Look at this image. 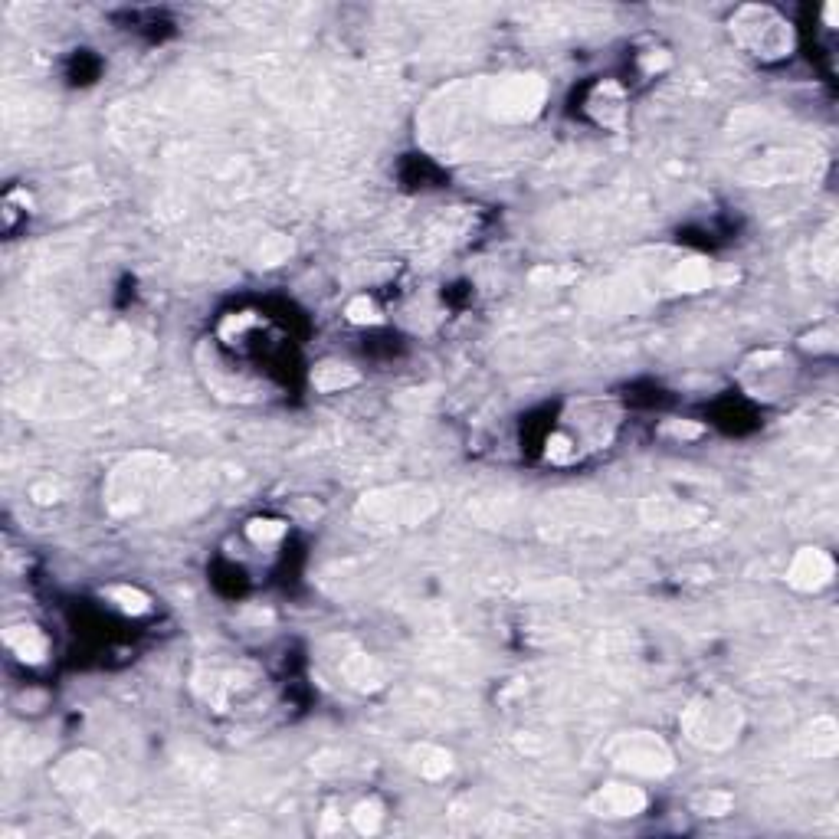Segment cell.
Segmentation results:
<instances>
[{
	"label": "cell",
	"mask_w": 839,
	"mask_h": 839,
	"mask_svg": "<svg viewBox=\"0 0 839 839\" xmlns=\"http://www.w3.org/2000/svg\"><path fill=\"white\" fill-rule=\"evenodd\" d=\"M682 738L702 751H728L744 731V708L728 692H705L679 715Z\"/></svg>",
	"instance_id": "1"
},
{
	"label": "cell",
	"mask_w": 839,
	"mask_h": 839,
	"mask_svg": "<svg viewBox=\"0 0 839 839\" xmlns=\"http://www.w3.org/2000/svg\"><path fill=\"white\" fill-rule=\"evenodd\" d=\"M171 479V459L161 453H135L122 459L105 479V505L115 515H132Z\"/></svg>",
	"instance_id": "2"
},
{
	"label": "cell",
	"mask_w": 839,
	"mask_h": 839,
	"mask_svg": "<svg viewBox=\"0 0 839 839\" xmlns=\"http://www.w3.org/2000/svg\"><path fill=\"white\" fill-rule=\"evenodd\" d=\"M728 30L741 50L751 53L754 59H761V63L787 59L797 46L794 23L777 14L774 7H761V4L738 7L728 20Z\"/></svg>",
	"instance_id": "3"
},
{
	"label": "cell",
	"mask_w": 839,
	"mask_h": 839,
	"mask_svg": "<svg viewBox=\"0 0 839 839\" xmlns=\"http://www.w3.org/2000/svg\"><path fill=\"white\" fill-rule=\"evenodd\" d=\"M436 512V495L420 486H397V489H377L361 495L354 518L361 528L371 531H397L423 525Z\"/></svg>",
	"instance_id": "4"
},
{
	"label": "cell",
	"mask_w": 839,
	"mask_h": 839,
	"mask_svg": "<svg viewBox=\"0 0 839 839\" xmlns=\"http://www.w3.org/2000/svg\"><path fill=\"white\" fill-rule=\"evenodd\" d=\"M548 96V82L541 76H502V79H492L486 86V96H482V109L492 118V122H528V118H535L541 112V105H545Z\"/></svg>",
	"instance_id": "5"
},
{
	"label": "cell",
	"mask_w": 839,
	"mask_h": 839,
	"mask_svg": "<svg viewBox=\"0 0 839 839\" xmlns=\"http://www.w3.org/2000/svg\"><path fill=\"white\" fill-rule=\"evenodd\" d=\"M607 761L633 777H666L676 767V754L656 731H620L607 744Z\"/></svg>",
	"instance_id": "6"
},
{
	"label": "cell",
	"mask_w": 839,
	"mask_h": 839,
	"mask_svg": "<svg viewBox=\"0 0 839 839\" xmlns=\"http://www.w3.org/2000/svg\"><path fill=\"white\" fill-rule=\"evenodd\" d=\"M833 574L836 564L823 548H800L787 567V584L800 594H817V590L833 584Z\"/></svg>",
	"instance_id": "7"
},
{
	"label": "cell",
	"mask_w": 839,
	"mask_h": 839,
	"mask_svg": "<svg viewBox=\"0 0 839 839\" xmlns=\"http://www.w3.org/2000/svg\"><path fill=\"white\" fill-rule=\"evenodd\" d=\"M646 794L640 787H630V784H604L597 787L594 794L587 800V810L594 813V817H604V820H626V817H640L646 810Z\"/></svg>",
	"instance_id": "8"
},
{
	"label": "cell",
	"mask_w": 839,
	"mask_h": 839,
	"mask_svg": "<svg viewBox=\"0 0 839 839\" xmlns=\"http://www.w3.org/2000/svg\"><path fill=\"white\" fill-rule=\"evenodd\" d=\"M584 109L600 128L620 132V128L626 125V115H630V96H626V89L617 79H600L597 86L590 89Z\"/></svg>",
	"instance_id": "9"
},
{
	"label": "cell",
	"mask_w": 839,
	"mask_h": 839,
	"mask_svg": "<svg viewBox=\"0 0 839 839\" xmlns=\"http://www.w3.org/2000/svg\"><path fill=\"white\" fill-rule=\"evenodd\" d=\"M338 676H341V682L358 692H374L384 685V669L377 666L368 653H361V649H348V653L338 659Z\"/></svg>",
	"instance_id": "10"
},
{
	"label": "cell",
	"mask_w": 839,
	"mask_h": 839,
	"mask_svg": "<svg viewBox=\"0 0 839 839\" xmlns=\"http://www.w3.org/2000/svg\"><path fill=\"white\" fill-rule=\"evenodd\" d=\"M643 518L649 528H692L699 522V512L669 495H653L643 502Z\"/></svg>",
	"instance_id": "11"
},
{
	"label": "cell",
	"mask_w": 839,
	"mask_h": 839,
	"mask_svg": "<svg viewBox=\"0 0 839 839\" xmlns=\"http://www.w3.org/2000/svg\"><path fill=\"white\" fill-rule=\"evenodd\" d=\"M803 754H810L813 761H830L839 751V725L833 715H817L813 722L803 728L800 735Z\"/></svg>",
	"instance_id": "12"
},
{
	"label": "cell",
	"mask_w": 839,
	"mask_h": 839,
	"mask_svg": "<svg viewBox=\"0 0 839 839\" xmlns=\"http://www.w3.org/2000/svg\"><path fill=\"white\" fill-rule=\"evenodd\" d=\"M4 643L10 646V653H14L20 663H43L46 653H50V643H46V636L40 626H33V623H17V626H10V630L4 633Z\"/></svg>",
	"instance_id": "13"
},
{
	"label": "cell",
	"mask_w": 839,
	"mask_h": 839,
	"mask_svg": "<svg viewBox=\"0 0 839 839\" xmlns=\"http://www.w3.org/2000/svg\"><path fill=\"white\" fill-rule=\"evenodd\" d=\"M410 767L417 771L423 781H443V777L453 771V754L440 744H417L410 751Z\"/></svg>",
	"instance_id": "14"
},
{
	"label": "cell",
	"mask_w": 839,
	"mask_h": 839,
	"mask_svg": "<svg viewBox=\"0 0 839 839\" xmlns=\"http://www.w3.org/2000/svg\"><path fill=\"white\" fill-rule=\"evenodd\" d=\"M708 282H712V269H708L705 259H695V256L679 259L666 276V286L676 292H702L708 289Z\"/></svg>",
	"instance_id": "15"
},
{
	"label": "cell",
	"mask_w": 839,
	"mask_h": 839,
	"mask_svg": "<svg viewBox=\"0 0 839 839\" xmlns=\"http://www.w3.org/2000/svg\"><path fill=\"white\" fill-rule=\"evenodd\" d=\"M99 771H102V764H99L96 754H73V758H66L63 767L56 771V781L66 790L89 787V784L99 781Z\"/></svg>",
	"instance_id": "16"
},
{
	"label": "cell",
	"mask_w": 839,
	"mask_h": 839,
	"mask_svg": "<svg viewBox=\"0 0 839 839\" xmlns=\"http://www.w3.org/2000/svg\"><path fill=\"white\" fill-rule=\"evenodd\" d=\"M312 384H315V391L335 394V391H345V387L358 384V371H354L351 364L325 361V364H318V368L312 371Z\"/></svg>",
	"instance_id": "17"
},
{
	"label": "cell",
	"mask_w": 839,
	"mask_h": 839,
	"mask_svg": "<svg viewBox=\"0 0 839 839\" xmlns=\"http://www.w3.org/2000/svg\"><path fill=\"white\" fill-rule=\"evenodd\" d=\"M692 810L699 817H728L735 810V797L728 790H702V794L692 797Z\"/></svg>",
	"instance_id": "18"
},
{
	"label": "cell",
	"mask_w": 839,
	"mask_h": 839,
	"mask_svg": "<svg viewBox=\"0 0 839 839\" xmlns=\"http://www.w3.org/2000/svg\"><path fill=\"white\" fill-rule=\"evenodd\" d=\"M109 597H112V604L122 610V613H132V617H141V613H148L151 610V600L145 590H138V587H128V584H118V587H109Z\"/></svg>",
	"instance_id": "19"
},
{
	"label": "cell",
	"mask_w": 839,
	"mask_h": 839,
	"mask_svg": "<svg viewBox=\"0 0 839 839\" xmlns=\"http://www.w3.org/2000/svg\"><path fill=\"white\" fill-rule=\"evenodd\" d=\"M351 823H354V830H358L361 836H374L377 830H381V823H384V807H381V800H361L358 807H354L351 813Z\"/></svg>",
	"instance_id": "20"
},
{
	"label": "cell",
	"mask_w": 839,
	"mask_h": 839,
	"mask_svg": "<svg viewBox=\"0 0 839 839\" xmlns=\"http://www.w3.org/2000/svg\"><path fill=\"white\" fill-rule=\"evenodd\" d=\"M289 525L279 522V518H253L250 525H246V538L253 541V545H276V541L286 538Z\"/></svg>",
	"instance_id": "21"
},
{
	"label": "cell",
	"mask_w": 839,
	"mask_h": 839,
	"mask_svg": "<svg viewBox=\"0 0 839 839\" xmlns=\"http://www.w3.org/2000/svg\"><path fill=\"white\" fill-rule=\"evenodd\" d=\"M836 259H839V250H836V236L833 233H823L817 243H813V269L823 276V279H833L836 276Z\"/></svg>",
	"instance_id": "22"
},
{
	"label": "cell",
	"mask_w": 839,
	"mask_h": 839,
	"mask_svg": "<svg viewBox=\"0 0 839 839\" xmlns=\"http://www.w3.org/2000/svg\"><path fill=\"white\" fill-rule=\"evenodd\" d=\"M345 315H348L351 325H377V322H381V312H377V305L368 299V295H358V299H351Z\"/></svg>",
	"instance_id": "23"
},
{
	"label": "cell",
	"mask_w": 839,
	"mask_h": 839,
	"mask_svg": "<svg viewBox=\"0 0 839 839\" xmlns=\"http://www.w3.org/2000/svg\"><path fill=\"white\" fill-rule=\"evenodd\" d=\"M663 433L672 436V440H699V436L705 433L699 423H692V420H666L663 423Z\"/></svg>",
	"instance_id": "24"
},
{
	"label": "cell",
	"mask_w": 839,
	"mask_h": 839,
	"mask_svg": "<svg viewBox=\"0 0 839 839\" xmlns=\"http://www.w3.org/2000/svg\"><path fill=\"white\" fill-rule=\"evenodd\" d=\"M643 69L646 73H663V69L669 66V53L666 50H649V53H643Z\"/></svg>",
	"instance_id": "25"
},
{
	"label": "cell",
	"mask_w": 839,
	"mask_h": 839,
	"mask_svg": "<svg viewBox=\"0 0 839 839\" xmlns=\"http://www.w3.org/2000/svg\"><path fill=\"white\" fill-rule=\"evenodd\" d=\"M807 348H820V351H830V348H833V332H820V335L807 338Z\"/></svg>",
	"instance_id": "26"
},
{
	"label": "cell",
	"mask_w": 839,
	"mask_h": 839,
	"mask_svg": "<svg viewBox=\"0 0 839 839\" xmlns=\"http://www.w3.org/2000/svg\"><path fill=\"white\" fill-rule=\"evenodd\" d=\"M823 17H826V27H836V17H839V7H836V4H826V10H823Z\"/></svg>",
	"instance_id": "27"
}]
</instances>
